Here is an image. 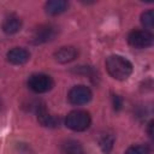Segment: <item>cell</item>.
<instances>
[{"label":"cell","mask_w":154,"mask_h":154,"mask_svg":"<svg viewBox=\"0 0 154 154\" xmlns=\"http://www.w3.org/2000/svg\"><path fill=\"white\" fill-rule=\"evenodd\" d=\"M77 55H78V51L72 46L61 47L54 53L55 60L61 63V64H66V63H70V61L75 60L77 58Z\"/></svg>","instance_id":"obj_8"},{"label":"cell","mask_w":154,"mask_h":154,"mask_svg":"<svg viewBox=\"0 0 154 154\" xmlns=\"http://www.w3.org/2000/svg\"><path fill=\"white\" fill-rule=\"evenodd\" d=\"M63 153L64 154H85L82 146L76 141H69L66 144H64Z\"/></svg>","instance_id":"obj_12"},{"label":"cell","mask_w":154,"mask_h":154,"mask_svg":"<svg viewBox=\"0 0 154 154\" xmlns=\"http://www.w3.org/2000/svg\"><path fill=\"white\" fill-rule=\"evenodd\" d=\"M29 59H30V53L24 48L16 47L7 52V60L13 65H23Z\"/></svg>","instance_id":"obj_7"},{"label":"cell","mask_w":154,"mask_h":154,"mask_svg":"<svg viewBox=\"0 0 154 154\" xmlns=\"http://www.w3.org/2000/svg\"><path fill=\"white\" fill-rule=\"evenodd\" d=\"M141 23L147 29H152L154 26V11L148 10L141 14Z\"/></svg>","instance_id":"obj_13"},{"label":"cell","mask_w":154,"mask_h":154,"mask_svg":"<svg viewBox=\"0 0 154 154\" xmlns=\"http://www.w3.org/2000/svg\"><path fill=\"white\" fill-rule=\"evenodd\" d=\"M67 6H69V4L65 0H52V1L46 2L45 8H46V12L48 14L57 16V14H60L64 11H66Z\"/></svg>","instance_id":"obj_11"},{"label":"cell","mask_w":154,"mask_h":154,"mask_svg":"<svg viewBox=\"0 0 154 154\" xmlns=\"http://www.w3.org/2000/svg\"><path fill=\"white\" fill-rule=\"evenodd\" d=\"M90 116L87 111H82V109H76L70 112L66 116L65 119V124L69 129L73 130V131H84L89 128L90 125Z\"/></svg>","instance_id":"obj_2"},{"label":"cell","mask_w":154,"mask_h":154,"mask_svg":"<svg viewBox=\"0 0 154 154\" xmlns=\"http://www.w3.org/2000/svg\"><path fill=\"white\" fill-rule=\"evenodd\" d=\"M149 147L146 144H134L129 147L125 152V154H149Z\"/></svg>","instance_id":"obj_14"},{"label":"cell","mask_w":154,"mask_h":154,"mask_svg":"<svg viewBox=\"0 0 154 154\" xmlns=\"http://www.w3.org/2000/svg\"><path fill=\"white\" fill-rule=\"evenodd\" d=\"M37 120L41 125H43L46 128H57L60 124V119L55 116L49 114L45 109V107H42L41 109L37 111Z\"/></svg>","instance_id":"obj_10"},{"label":"cell","mask_w":154,"mask_h":154,"mask_svg":"<svg viewBox=\"0 0 154 154\" xmlns=\"http://www.w3.org/2000/svg\"><path fill=\"white\" fill-rule=\"evenodd\" d=\"M91 90L87 85H75L69 91V101L72 105H85L91 100Z\"/></svg>","instance_id":"obj_6"},{"label":"cell","mask_w":154,"mask_h":154,"mask_svg":"<svg viewBox=\"0 0 154 154\" xmlns=\"http://www.w3.org/2000/svg\"><path fill=\"white\" fill-rule=\"evenodd\" d=\"M106 70L118 81H125L132 73V64L122 55H109L106 59Z\"/></svg>","instance_id":"obj_1"},{"label":"cell","mask_w":154,"mask_h":154,"mask_svg":"<svg viewBox=\"0 0 154 154\" xmlns=\"http://www.w3.org/2000/svg\"><path fill=\"white\" fill-rule=\"evenodd\" d=\"M4 32L8 34V35H12V34H16L22 28V20L19 17H17L16 14H10L7 16L4 22H2V25H1Z\"/></svg>","instance_id":"obj_9"},{"label":"cell","mask_w":154,"mask_h":154,"mask_svg":"<svg viewBox=\"0 0 154 154\" xmlns=\"http://www.w3.org/2000/svg\"><path fill=\"white\" fill-rule=\"evenodd\" d=\"M53 79L45 73H34L28 79V87L35 93H47L53 88Z\"/></svg>","instance_id":"obj_3"},{"label":"cell","mask_w":154,"mask_h":154,"mask_svg":"<svg viewBox=\"0 0 154 154\" xmlns=\"http://www.w3.org/2000/svg\"><path fill=\"white\" fill-rule=\"evenodd\" d=\"M57 34H58L57 26L52 24H42L34 29L31 34V41L35 45L46 43L48 41H52L57 36Z\"/></svg>","instance_id":"obj_4"},{"label":"cell","mask_w":154,"mask_h":154,"mask_svg":"<svg viewBox=\"0 0 154 154\" xmlns=\"http://www.w3.org/2000/svg\"><path fill=\"white\" fill-rule=\"evenodd\" d=\"M128 42L135 48H147L153 43V35L148 30H132L128 36Z\"/></svg>","instance_id":"obj_5"}]
</instances>
